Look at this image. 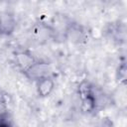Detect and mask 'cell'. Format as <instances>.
Returning <instances> with one entry per match:
<instances>
[{
  "label": "cell",
  "instance_id": "obj_1",
  "mask_svg": "<svg viewBox=\"0 0 127 127\" xmlns=\"http://www.w3.org/2000/svg\"><path fill=\"white\" fill-rule=\"evenodd\" d=\"M16 27V21L14 17L8 13L0 16V34L10 35L13 33Z\"/></svg>",
  "mask_w": 127,
  "mask_h": 127
},
{
  "label": "cell",
  "instance_id": "obj_2",
  "mask_svg": "<svg viewBox=\"0 0 127 127\" xmlns=\"http://www.w3.org/2000/svg\"><path fill=\"white\" fill-rule=\"evenodd\" d=\"M37 87H38V93L41 96H47L53 90L54 82L51 78L44 77V78H41V80L38 81Z\"/></svg>",
  "mask_w": 127,
  "mask_h": 127
},
{
  "label": "cell",
  "instance_id": "obj_3",
  "mask_svg": "<svg viewBox=\"0 0 127 127\" xmlns=\"http://www.w3.org/2000/svg\"><path fill=\"white\" fill-rule=\"evenodd\" d=\"M18 62H19V64L21 66H23V68L28 69V68L31 67V64L33 63V58L30 55H27L25 53H22L18 57Z\"/></svg>",
  "mask_w": 127,
  "mask_h": 127
},
{
  "label": "cell",
  "instance_id": "obj_4",
  "mask_svg": "<svg viewBox=\"0 0 127 127\" xmlns=\"http://www.w3.org/2000/svg\"><path fill=\"white\" fill-rule=\"evenodd\" d=\"M0 127H10V125L5 119L0 117Z\"/></svg>",
  "mask_w": 127,
  "mask_h": 127
},
{
  "label": "cell",
  "instance_id": "obj_5",
  "mask_svg": "<svg viewBox=\"0 0 127 127\" xmlns=\"http://www.w3.org/2000/svg\"><path fill=\"white\" fill-rule=\"evenodd\" d=\"M99 127H111V123L108 120H105V121H102V123L99 125Z\"/></svg>",
  "mask_w": 127,
  "mask_h": 127
}]
</instances>
